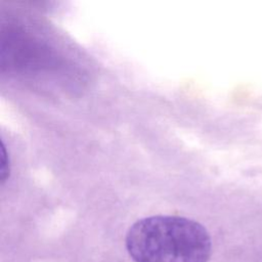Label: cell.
I'll return each mask as SVG.
<instances>
[{
    "instance_id": "6da1fadb",
    "label": "cell",
    "mask_w": 262,
    "mask_h": 262,
    "mask_svg": "<svg viewBox=\"0 0 262 262\" xmlns=\"http://www.w3.org/2000/svg\"><path fill=\"white\" fill-rule=\"evenodd\" d=\"M126 248L135 262H207L212 243L209 232L198 221L155 215L131 225Z\"/></svg>"
},
{
    "instance_id": "7a4b0ae2",
    "label": "cell",
    "mask_w": 262,
    "mask_h": 262,
    "mask_svg": "<svg viewBox=\"0 0 262 262\" xmlns=\"http://www.w3.org/2000/svg\"><path fill=\"white\" fill-rule=\"evenodd\" d=\"M2 151H1V168H0V178H1V183H3L7 177H8V174H9V163H8V156L6 154V150H5V146L4 144H2V147H1Z\"/></svg>"
}]
</instances>
